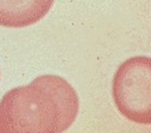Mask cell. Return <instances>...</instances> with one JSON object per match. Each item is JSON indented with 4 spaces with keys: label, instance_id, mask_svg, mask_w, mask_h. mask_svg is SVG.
<instances>
[{
    "label": "cell",
    "instance_id": "cell-2",
    "mask_svg": "<svg viewBox=\"0 0 151 133\" xmlns=\"http://www.w3.org/2000/svg\"><path fill=\"white\" fill-rule=\"evenodd\" d=\"M113 97L117 108L129 120L151 123V60L133 57L117 70L113 80Z\"/></svg>",
    "mask_w": 151,
    "mask_h": 133
},
{
    "label": "cell",
    "instance_id": "cell-3",
    "mask_svg": "<svg viewBox=\"0 0 151 133\" xmlns=\"http://www.w3.org/2000/svg\"><path fill=\"white\" fill-rule=\"evenodd\" d=\"M55 0H0V25L25 27L48 13Z\"/></svg>",
    "mask_w": 151,
    "mask_h": 133
},
{
    "label": "cell",
    "instance_id": "cell-1",
    "mask_svg": "<svg viewBox=\"0 0 151 133\" xmlns=\"http://www.w3.org/2000/svg\"><path fill=\"white\" fill-rule=\"evenodd\" d=\"M79 97L57 75H42L0 101V133H63L75 122Z\"/></svg>",
    "mask_w": 151,
    "mask_h": 133
}]
</instances>
